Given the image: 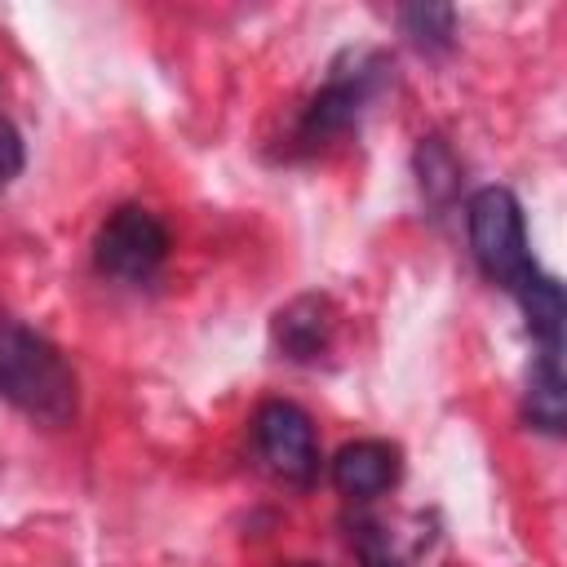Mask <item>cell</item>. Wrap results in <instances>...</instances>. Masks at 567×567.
<instances>
[{"label":"cell","instance_id":"obj_6","mask_svg":"<svg viewBox=\"0 0 567 567\" xmlns=\"http://www.w3.org/2000/svg\"><path fill=\"white\" fill-rule=\"evenodd\" d=\"M403 474V456L385 439H354L332 456V487L350 501H372L390 492Z\"/></svg>","mask_w":567,"mask_h":567},{"label":"cell","instance_id":"obj_2","mask_svg":"<svg viewBox=\"0 0 567 567\" xmlns=\"http://www.w3.org/2000/svg\"><path fill=\"white\" fill-rule=\"evenodd\" d=\"M465 230H470V252L492 284L518 292L540 270L527 248V226H523V208L514 190L505 186L474 190L465 204Z\"/></svg>","mask_w":567,"mask_h":567},{"label":"cell","instance_id":"obj_10","mask_svg":"<svg viewBox=\"0 0 567 567\" xmlns=\"http://www.w3.org/2000/svg\"><path fill=\"white\" fill-rule=\"evenodd\" d=\"M399 18H403V31H408L416 44H425V49L452 44V22H456V13H452L447 4H412V9H403Z\"/></svg>","mask_w":567,"mask_h":567},{"label":"cell","instance_id":"obj_9","mask_svg":"<svg viewBox=\"0 0 567 567\" xmlns=\"http://www.w3.org/2000/svg\"><path fill=\"white\" fill-rule=\"evenodd\" d=\"M527 421L545 434H558L567 421V381H563V363L558 350H540L527 377Z\"/></svg>","mask_w":567,"mask_h":567},{"label":"cell","instance_id":"obj_4","mask_svg":"<svg viewBox=\"0 0 567 567\" xmlns=\"http://www.w3.org/2000/svg\"><path fill=\"white\" fill-rule=\"evenodd\" d=\"M164 257H168V230L151 208L137 204L115 208L93 239L97 270L120 284H146L164 266Z\"/></svg>","mask_w":567,"mask_h":567},{"label":"cell","instance_id":"obj_11","mask_svg":"<svg viewBox=\"0 0 567 567\" xmlns=\"http://www.w3.org/2000/svg\"><path fill=\"white\" fill-rule=\"evenodd\" d=\"M416 173H421V186L434 195V199H443V195H452L456 190V159H452V151L439 142V137H425L421 142V151H416Z\"/></svg>","mask_w":567,"mask_h":567},{"label":"cell","instance_id":"obj_7","mask_svg":"<svg viewBox=\"0 0 567 567\" xmlns=\"http://www.w3.org/2000/svg\"><path fill=\"white\" fill-rule=\"evenodd\" d=\"M275 346L297 363H315L332 346V301L315 292L288 301L275 315Z\"/></svg>","mask_w":567,"mask_h":567},{"label":"cell","instance_id":"obj_5","mask_svg":"<svg viewBox=\"0 0 567 567\" xmlns=\"http://www.w3.org/2000/svg\"><path fill=\"white\" fill-rule=\"evenodd\" d=\"M252 447L284 483H310L319 474V443L310 416L288 399H266L252 416Z\"/></svg>","mask_w":567,"mask_h":567},{"label":"cell","instance_id":"obj_8","mask_svg":"<svg viewBox=\"0 0 567 567\" xmlns=\"http://www.w3.org/2000/svg\"><path fill=\"white\" fill-rule=\"evenodd\" d=\"M518 306L527 315V332L540 341V350H558L563 346V319H567V297L563 284L545 270H536L518 292Z\"/></svg>","mask_w":567,"mask_h":567},{"label":"cell","instance_id":"obj_1","mask_svg":"<svg viewBox=\"0 0 567 567\" xmlns=\"http://www.w3.org/2000/svg\"><path fill=\"white\" fill-rule=\"evenodd\" d=\"M0 399L44 425H66L80 408V381L62 350L9 315H0Z\"/></svg>","mask_w":567,"mask_h":567},{"label":"cell","instance_id":"obj_13","mask_svg":"<svg viewBox=\"0 0 567 567\" xmlns=\"http://www.w3.org/2000/svg\"><path fill=\"white\" fill-rule=\"evenodd\" d=\"M301 567H306V563H301Z\"/></svg>","mask_w":567,"mask_h":567},{"label":"cell","instance_id":"obj_3","mask_svg":"<svg viewBox=\"0 0 567 567\" xmlns=\"http://www.w3.org/2000/svg\"><path fill=\"white\" fill-rule=\"evenodd\" d=\"M381 80H385V62L377 53H350V66L337 62L328 84L310 97V106L297 124V137L319 146L328 137H341L346 128H354L359 115L368 111V102L377 97Z\"/></svg>","mask_w":567,"mask_h":567},{"label":"cell","instance_id":"obj_12","mask_svg":"<svg viewBox=\"0 0 567 567\" xmlns=\"http://www.w3.org/2000/svg\"><path fill=\"white\" fill-rule=\"evenodd\" d=\"M22 173V137L9 124V115H0V190Z\"/></svg>","mask_w":567,"mask_h":567}]
</instances>
